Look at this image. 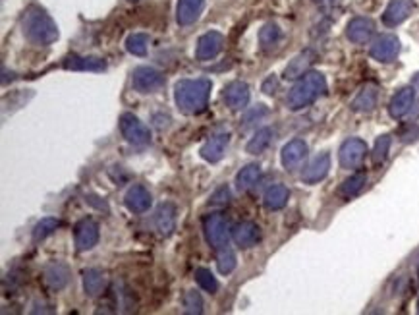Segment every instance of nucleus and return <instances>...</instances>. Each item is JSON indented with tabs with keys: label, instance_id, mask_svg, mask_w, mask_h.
I'll return each instance as SVG.
<instances>
[{
	"label": "nucleus",
	"instance_id": "3",
	"mask_svg": "<svg viewBox=\"0 0 419 315\" xmlns=\"http://www.w3.org/2000/svg\"><path fill=\"white\" fill-rule=\"evenodd\" d=\"M326 93V80L321 72H307L300 78L294 88L290 89L286 97V107L290 110H302L315 103L319 97Z\"/></svg>",
	"mask_w": 419,
	"mask_h": 315
},
{
	"label": "nucleus",
	"instance_id": "4",
	"mask_svg": "<svg viewBox=\"0 0 419 315\" xmlns=\"http://www.w3.org/2000/svg\"><path fill=\"white\" fill-rule=\"evenodd\" d=\"M203 230H205V238H207L211 248L224 249L228 246L230 230H228V222L220 213L207 215L203 220Z\"/></svg>",
	"mask_w": 419,
	"mask_h": 315
},
{
	"label": "nucleus",
	"instance_id": "30",
	"mask_svg": "<svg viewBox=\"0 0 419 315\" xmlns=\"http://www.w3.org/2000/svg\"><path fill=\"white\" fill-rule=\"evenodd\" d=\"M261 180V167L259 165H246L244 169L240 170L238 174H236V188L240 191H247L252 190L255 184Z\"/></svg>",
	"mask_w": 419,
	"mask_h": 315
},
{
	"label": "nucleus",
	"instance_id": "16",
	"mask_svg": "<svg viewBox=\"0 0 419 315\" xmlns=\"http://www.w3.org/2000/svg\"><path fill=\"white\" fill-rule=\"evenodd\" d=\"M375 33V23L371 18H354L352 22L346 25V37L354 44H365L369 43V39Z\"/></svg>",
	"mask_w": 419,
	"mask_h": 315
},
{
	"label": "nucleus",
	"instance_id": "22",
	"mask_svg": "<svg viewBox=\"0 0 419 315\" xmlns=\"http://www.w3.org/2000/svg\"><path fill=\"white\" fill-rule=\"evenodd\" d=\"M415 101V89L413 88H402L398 89L396 93L392 95L391 103H389V112L392 118H402L406 117L413 107Z\"/></svg>",
	"mask_w": 419,
	"mask_h": 315
},
{
	"label": "nucleus",
	"instance_id": "23",
	"mask_svg": "<svg viewBox=\"0 0 419 315\" xmlns=\"http://www.w3.org/2000/svg\"><path fill=\"white\" fill-rule=\"evenodd\" d=\"M203 8H205V0H178L176 6V22L180 25H191L199 20Z\"/></svg>",
	"mask_w": 419,
	"mask_h": 315
},
{
	"label": "nucleus",
	"instance_id": "44",
	"mask_svg": "<svg viewBox=\"0 0 419 315\" xmlns=\"http://www.w3.org/2000/svg\"><path fill=\"white\" fill-rule=\"evenodd\" d=\"M130 2H138V0H130Z\"/></svg>",
	"mask_w": 419,
	"mask_h": 315
},
{
	"label": "nucleus",
	"instance_id": "18",
	"mask_svg": "<svg viewBox=\"0 0 419 315\" xmlns=\"http://www.w3.org/2000/svg\"><path fill=\"white\" fill-rule=\"evenodd\" d=\"M228 141H230V133L228 132L215 133V136H211L209 140L203 143L199 153H201V157L207 162H218L224 157Z\"/></svg>",
	"mask_w": 419,
	"mask_h": 315
},
{
	"label": "nucleus",
	"instance_id": "25",
	"mask_svg": "<svg viewBox=\"0 0 419 315\" xmlns=\"http://www.w3.org/2000/svg\"><path fill=\"white\" fill-rule=\"evenodd\" d=\"M377 101H379V89L373 83H369V85L362 88V91L355 95L350 107L355 112H371L377 107Z\"/></svg>",
	"mask_w": 419,
	"mask_h": 315
},
{
	"label": "nucleus",
	"instance_id": "5",
	"mask_svg": "<svg viewBox=\"0 0 419 315\" xmlns=\"http://www.w3.org/2000/svg\"><path fill=\"white\" fill-rule=\"evenodd\" d=\"M165 83H167L165 76L151 66H139L131 72V88L143 95L157 93L159 89L165 88Z\"/></svg>",
	"mask_w": 419,
	"mask_h": 315
},
{
	"label": "nucleus",
	"instance_id": "39",
	"mask_svg": "<svg viewBox=\"0 0 419 315\" xmlns=\"http://www.w3.org/2000/svg\"><path fill=\"white\" fill-rule=\"evenodd\" d=\"M261 89H263V93H267V95H273L276 89H278V78H276V76H268L267 80L263 81Z\"/></svg>",
	"mask_w": 419,
	"mask_h": 315
},
{
	"label": "nucleus",
	"instance_id": "1",
	"mask_svg": "<svg viewBox=\"0 0 419 315\" xmlns=\"http://www.w3.org/2000/svg\"><path fill=\"white\" fill-rule=\"evenodd\" d=\"M22 33L31 44L47 47L58 39V28L47 10L37 4L25 8L22 14Z\"/></svg>",
	"mask_w": 419,
	"mask_h": 315
},
{
	"label": "nucleus",
	"instance_id": "41",
	"mask_svg": "<svg viewBox=\"0 0 419 315\" xmlns=\"http://www.w3.org/2000/svg\"><path fill=\"white\" fill-rule=\"evenodd\" d=\"M413 85H415V89H419V73L413 78Z\"/></svg>",
	"mask_w": 419,
	"mask_h": 315
},
{
	"label": "nucleus",
	"instance_id": "20",
	"mask_svg": "<svg viewBox=\"0 0 419 315\" xmlns=\"http://www.w3.org/2000/svg\"><path fill=\"white\" fill-rule=\"evenodd\" d=\"M232 238L240 248H253L261 240V228L255 222L244 220V222H238L236 227L232 228Z\"/></svg>",
	"mask_w": 419,
	"mask_h": 315
},
{
	"label": "nucleus",
	"instance_id": "13",
	"mask_svg": "<svg viewBox=\"0 0 419 315\" xmlns=\"http://www.w3.org/2000/svg\"><path fill=\"white\" fill-rule=\"evenodd\" d=\"M224 103L230 110L238 112L244 110L249 103V85L246 81H232L224 88Z\"/></svg>",
	"mask_w": 419,
	"mask_h": 315
},
{
	"label": "nucleus",
	"instance_id": "19",
	"mask_svg": "<svg viewBox=\"0 0 419 315\" xmlns=\"http://www.w3.org/2000/svg\"><path fill=\"white\" fill-rule=\"evenodd\" d=\"M329 170H331V155L321 153L305 167L304 172H302V180L305 184H317L321 180H325Z\"/></svg>",
	"mask_w": 419,
	"mask_h": 315
},
{
	"label": "nucleus",
	"instance_id": "26",
	"mask_svg": "<svg viewBox=\"0 0 419 315\" xmlns=\"http://www.w3.org/2000/svg\"><path fill=\"white\" fill-rule=\"evenodd\" d=\"M105 288H107V277L101 269H87L83 273V290L89 298L101 296Z\"/></svg>",
	"mask_w": 419,
	"mask_h": 315
},
{
	"label": "nucleus",
	"instance_id": "21",
	"mask_svg": "<svg viewBox=\"0 0 419 315\" xmlns=\"http://www.w3.org/2000/svg\"><path fill=\"white\" fill-rule=\"evenodd\" d=\"M64 70H72V72H105L107 70V62L97 57H78L72 54L62 62Z\"/></svg>",
	"mask_w": 419,
	"mask_h": 315
},
{
	"label": "nucleus",
	"instance_id": "37",
	"mask_svg": "<svg viewBox=\"0 0 419 315\" xmlns=\"http://www.w3.org/2000/svg\"><path fill=\"white\" fill-rule=\"evenodd\" d=\"M217 263H218V271L223 273V275H230V273L236 269V265H238V261H236V254L228 248L220 249Z\"/></svg>",
	"mask_w": 419,
	"mask_h": 315
},
{
	"label": "nucleus",
	"instance_id": "29",
	"mask_svg": "<svg viewBox=\"0 0 419 315\" xmlns=\"http://www.w3.org/2000/svg\"><path fill=\"white\" fill-rule=\"evenodd\" d=\"M365 184H367V174H365V172H355V174H352L350 178H346V180L342 182L338 194L344 199H352L362 194Z\"/></svg>",
	"mask_w": 419,
	"mask_h": 315
},
{
	"label": "nucleus",
	"instance_id": "31",
	"mask_svg": "<svg viewBox=\"0 0 419 315\" xmlns=\"http://www.w3.org/2000/svg\"><path fill=\"white\" fill-rule=\"evenodd\" d=\"M271 141H273V130L271 128H261V130L255 132L252 140L247 141L246 151L249 155H261L271 145Z\"/></svg>",
	"mask_w": 419,
	"mask_h": 315
},
{
	"label": "nucleus",
	"instance_id": "12",
	"mask_svg": "<svg viewBox=\"0 0 419 315\" xmlns=\"http://www.w3.org/2000/svg\"><path fill=\"white\" fill-rule=\"evenodd\" d=\"M307 143L304 140H292L286 145L282 147V167L286 170H296L300 169L304 161L307 159Z\"/></svg>",
	"mask_w": 419,
	"mask_h": 315
},
{
	"label": "nucleus",
	"instance_id": "34",
	"mask_svg": "<svg viewBox=\"0 0 419 315\" xmlns=\"http://www.w3.org/2000/svg\"><path fill=\"white\" fill-rule=\"evenodd\" d=\"M392 145V138L389 133H384V136H379L375 140V145H373V153H371V159L375 165H383L386 161V157H389V151H391Z\"/></svg>",
	"mask_w": 419,
	"mask_h": 315
},
{
	"label": "nucleus",
	"instance_id": "35",
	"mask_svg": "<svg viewBox=\"0 0 419 315\" xmlns=\"http://www.w3.org/2000/svg\"><path fill=\"white\" fill-rule=\"evenodd\" d=\"M196 280H197V285L201 286L205 292L217 294L218 280L215 279V275H213L209 269H205V267H197V269H196Z\"/></svg>",
	"mask_w": 419,
	"mask_h": 315
},
{
	"label": "nucleus",
	"instance_id": "17",
	"mask_svg": "<svg viewBox=\"0 0 419 315\" xmlns=\"http://www.w3.org/2000/svg\"><path fill=\"white\" fill-rule=\"evenodd\" d=\"M124 203L128 207V211L131 213H145L149 211V207L153 203L151 194L147 188H143L141 184H134L130 190L126 191L124 196Z\"/></svg>",
	"mask_w": 419,
	"mask_h": 315
},
{
	"label": "nucleus",
	"instance_id": "42",
	"mask_svg": "<svg viewBox=\"0 0 419 315\" xmlns=\"http://www.w3.org/2000/svg\"><path fill=\"white\" fill-rule=\"evenodd\" d=\"M313 2H317V4H323V2H326V0H313Z\"/></svg>",
	"mask_w": 419,
	"mask_h": 315
},
{
	"label": "nucleus",
	"instance_id": "10",
	"mask_svg": "<svg viewBox=\"0 0 419 315\" xmlns=\"http://www.w3.org/2000/svg\"><path fill=\"white\" fill-rule=\"evenodd\" d=\"M224 49V35L218 33V31H209L205 35L199 37L196 47V59L201 60V62H207V60L217 59L218 54L223 52Z\"/></svg>",
	"mask_w": 419,
	"mask_h": 315
},
{
	"label": "nucleus",
	"instance_id": "11",
	"mask_svg": "<svg viewBox=\"0 0 419 315\" xmlns=\"http://www.w3.org/2000/svg\"><path fill=\"white\" fill-rule=\"evenodd\" d=\"M415 10V2L413 0H391L389 6L384 8L383 23L389 28H396L400 23H404L412 12Z\"/></svg>",
	"mask_w": 419,
	"mask_h": 315
},
{
	"label": "nucleus",
	"instance_id": "2",
	"mask_svg": "<svg viewBox=\"0 0 419 315\" xmlns=\"http://www.w3.org/2000/svg\"><path fill=\"white\" fill-rule=\"evenodd\" d=\"M213 83L205 78L199 80H180L174 88V101L182 114H199L207 109Z\"/></svg>",
	"mask_w": 419,
	"mask_h": 315
},
{
	"label": "nucleus",
	"instance_id": "6",
	"mask_svg": "<svg viewBox=\"0 0 419 315\" xmlns=\"http://www.w3.org/2000/svg\"><path fill=\"white\" fill-rule=\"evenodd\" d=\"M365 157H367V143L360 138H350L340 145L338 161L342 169L354 170L358 167H362Z\"/></svg>",
	"mask_w": 419,
	"mask_h": 315
},
{
	"label": "nucleus",
	"instance_id": "7",
	"mask_svg": "<svg viewBox=\"0 0 419 315\" xmlns=\"http://www.w3.org/2000/svg\"><path fill=\"white\" fill-rule=\"evenodd\" d=\"M120 132L131 145H147L151 141L149 128L138 117H134L131 112H124L120 117Z\"/></svg>",
	"mask_w": 419,
	"mask_h": 315
},
{
	"label": "nucleus",
	"instance_id": "33",
	"mask_svg": "<svg viewBox=\"0 0 419 315\" xmlns=\"http://www.w3.org/2000/svg\"><path fill=\"white\" fill-rule=\"evenodd\" d=\"M147 47H149V37L145 33H131L126 39V51L134 54V57H145L147 54Z\"/></svg>",
	"mask_w": 419,
	"mask_h": 315
},
{
	"label": "nucleus",
	"instance_id": "24",
	"mask_svg": "<svg viewBox=\"0 0 419 315\" xmlns=\"http://www.w3.org/2000/svg\"><path fill=\"white\" fill-rule=\"evenodd\" d=\"M155 227L160 236H170L176 228V207L172 203H163L155 213Z\"/></svg>",
	"mask_w": 419,
	"mask_h": 315
},
{
	"label": "nucleus",
	"instance_id": "43",
	"mask_svg": "<svg viewBox=\"0 0 419 315\" xmlns=\"http://www.w3.org/2000/svg\"><path fill=\"white\" fill-rule=\"evenodd\" d=\"M418 314H419V300H418Z\"/></svg>",
	"mask_w": 419,
	"mask_h": 315
},
{
	"label": "nucleus",
	"instance_id": "32",
	"mask_svg": "<svg viewBox=\"0 0 419 315\" xmlns=\"http://www.w3.org/2000/svg\"><path fill=\"white\" fill-rule=\"evenodd\" d=\"M60 227H62V222L58 219H54V217H45L33 228V242H43L45 238L54 234Z\"/></svg>",
	"mask_w": 419,
	"mask_h": 315
},
{
	"label": "nucleus",
	"instance_id": "14",
	"mask_svg": "<svg viewBox=\"0 0 419 315\" xmlns=\"http://www.w3.org/2000/svg\"><path fill=\"white\" fill-rule=\"evenodd\" d=\"M70 280V267L60 261H52L43 269V283L49 290H62Z\"/></svg>",
	"mask_w": 419,
	"mask_h": 315
},
{
	"label": "nucleus",
	"instance_id": "28",
	"mask_svg": "<svg viewBox=\"0 0 419 315\" xmlns=\"http://www.w3.org/2000/svg\"><path fill=\"white\" fill-rule=\"evenodd\" d=\"M282 30L276 23H265L259 31V44L265 52H273L281 44Z\"/></svg>",
	"mask_w": 419,
	"mask_h": 315
},
{
	"label": "nucleus",
	"instance_id": "38",
	"mask_svg": "<svg viewBox=\"0 0 419 315\" xmlns=\"http://www.w3.org/2000/svg\"><path fill=\"white\" fill-rule=\"evenodd\" d=\"M211 203H213V206H228V203H230V190H228L226 186H220V188L213 194Z\"/></svg>",
	"mask_w": 419,
	"mask_h": 315
},
{
	"label": "nucleus",
	"instance_id": "40",
	"mask_svg": "<svg viewBox=\"0 0 419 315\" xmlns=\"http://www.w3.org/2000/svg\"><path fill=\"white\" fill-rule=\"evenodd\" d=\"M99 199L101 198H97V196H87L85 201L89 203V206H95L97 209H101V211L105 209V211L109 213V207H107V203H105V201H99Z\"/></svg>",
	"mask_w": 419,
	"mask_h": 315
},
{
	"label": "nucleus",
	"instance_id": "27",
	"mask_svg": "<svg viewBox=\"0 0 419 315\" xmlns=\"http://www.w3.org/2000/svg\"><path fill=\"white\" fill-rule=\"evenodd\" d=\"M290 199V190L286 186H282V184H275V186H271L267 191H265V198H263V203L267 209L271 211H278V209H284L286 203H288Z\"/></svg>",
	"mask_w": 419,
	"mask_h": 315
},
{
	"label": "nucleus",
	"instance_id": "8",
	"mask_svg": "<svg viewBox=\"0 0 419 315\" xmlns=\"http://www.w3.org/2000/svg\"><path fill=\"white\" fill-rule=\"evenodd\" d=\"M99 222L93 219H81L73 228V238H76V248L78 251H89L99 242Z\"/></svg>",
	"mask_w": 419,
	"mask_h": 315
},
{
	"label": "nucleus",
	"instance_id": "15",
	"mask_svg": "<svg viewBox=\"0 0 419 315\" xmlns=\"http://www.w3.org/2000/svg\"><path fill=\"white\" fill-rule=\"evenodd\" d=\"M315 60H317V52L313 51V49H305V51H302L290 60V64L284 70V78L286 80H300V78H304L305 73L309 72V68L313 66Z\"/></svg>",
	"mask_w": 419,
	"mask_h": 315
},
{
	"label": "nucleus",
	"instance_id": "9",
	"mask_svg": "<svg viewBox=\"0 0 419 315\" xmlns=\"http://www.w3.org/2000/svg\"><path fill=\"white\" fill-rule=\"evenodd\" d=\"M398 52H400V39L396 35H391V33L377 37L373 44H371V49H369V54L377 62H384V64L396 60Z\"/></svg>",
	"mask_w": 419,
	"mask_h": 315
},
{
	"label": "nucleus",
	"instance_id": "36",
	"mask_svg": "<svg viewBox=\"0 0 419 315\" xmlns=\"http://www.w3.org/2000/svg\"><path fill=\"white\" fill-rule=\"evenodd\" d=\"M184 311L189 315L203 314V298L197 290H188L184 294Z\"/></svg>",
	"mask_w": 419,
	"mask_h": 315
}]
</instances>
